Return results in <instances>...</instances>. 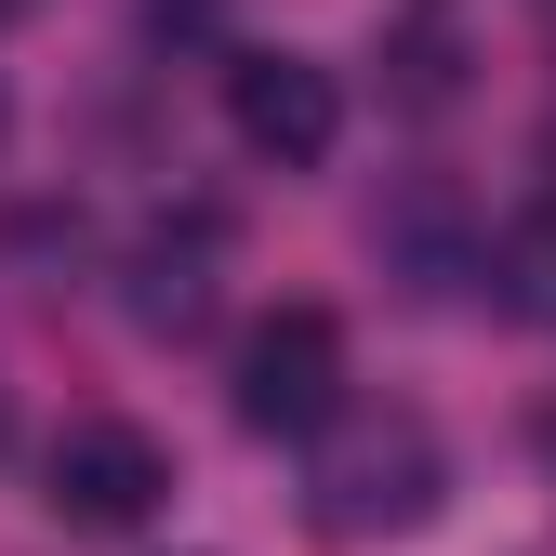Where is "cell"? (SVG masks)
I'll use <instances>...</instances> for the list:
<instances>
[{
    "instance_id": "5",
    "label": "cell",
    "mask_w": 556,
    "mask_h": 556,
    "mask_svg": "<svg viewBox=\"0 0 556 556\" xmlns=\"http://www.w3.org/2000/svg\"><path fill=\"white\" fill-rule=\"evenodd\" d=\"M132 318H147V331H199V318H213V278H199V252H186V265H173V252L132 265Z\"/></svg>"
},
{
    "instance_id": "4",
    "label": "cell",
    "mask_w": 556,
    "mask_h": 556,
    "mask_svg": "<svg viewBox=\"0 0 556 556\" xmlns=\"http://www.w3.org/2000/svg\"><path fill=\"white\" fill-rule=\"evenodd\" d=\"M226 119H239V147L278 160V173H318L344 147V93H331V66H305V53H239L226 66Z\"/></svg>"
},
{
    "instance_id": "2",
    "label": "cell",
    "mask_w": 556,
    "mask_h": 556,
    "mask_svg": "<svg viewBox=\"0 0 556 556\" xmlns=\"http://www.w3.org/2000/svg\"><path fill=\"white\" fill-rule=\"evenodd\" d=\"M438 491H451V451L410 425V410L358 425V438L318 464V517H331L344 543H371V530H425V517H438Z\"/></svg>"
},
{
    "instance_id": "3",
    "label": "cell",
    "mask_w": 556,
    "mask_h": 556,
    "mask_svg": "<svg viewBox=\"0 0 556 556\" xmlns=\"http://www.w3.org/2000/svg\"><path fill=\"white\" fill-rule=\"evenodd\" d=\"M40 504H53L66 530H147V517L173 504V451H160L147 425H66L53 464H40Z\"/></svg>"
},
{
    "instance_id": "6",
    "label": "cell",
    "mask_w": 556,
    "mask_h": 556,
    "mask_svg": "<svg viewBox=\"0 0 556 556\" xmlns=\"http://www.w3.org/2000/svg\"><path fill=\"white\" fill-rule=\"evenodd\" d=\"M0 119H14V106H0Z\"/></svg>"
},
{
    "instance_id": "1",
    "label": "cell",
    "mask_w": 556,
    "mask_h": 556,
    "mask_svg": "<svg viewBox=\"0 0 556 556\" xmlns=\"http://www.w3.org/2000/svg\"><path fill=\"white\" fill-rule=\"evenodd\" d=\"M344 410V318L331 305H278L239 331V425L252 438H318Z\"/></svg>"
}]
</instances>
